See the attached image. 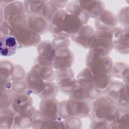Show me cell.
I'll list each match as a JSON object with an SVG mask.
<instances>
[{
    "mask_svg": "<svg viewBox=\"0 0 129 129\" xmlns=\"http://www.w3.org/2000/svg\"><path fill=\"white\" fill-rule=\"evenodd\" d=\"M23 27L11 28L10 35L14 36L19 45L23 46H32L37 44L39 40V35L36 32L30 30L22 29Z\"/></svg>",
    "mask_w": 129,
    "mask_h": 129,
    "instance_id": "cell-1",
    "label": "cell"
},
{
    "mask_svg": "<svg viewBox=\"0 0 129 129\" xmlns=\"http://www.w3.org/2000/svg\"><path fill=\"white\" fill-rule=\"evenodd\" d=\"M1 19L9 22L14 18L22 15L25 12L24 7L21 2H15L7 4L6 6L0 5Z\"/></svg>",
    "mask_w": 129,
    "mask_h": 129,
    "instance_id": "cell-2",
    "label": "cell"
},
{
    "mask_svg": "<svg viewBox=\"0 0 129 129\" xmlns=\"http://www.w3.org/2000/svg\"><path fill=\"white\" fill-rule=\"evenodd\" d=\"M18 42L16 38L12 35L0 37V53L2 56H10L17 51Z\"/></svg>",
    "mask_w": 129,
    "mask_h": 129,
    "instance_id": "cell-3",
    "label": "cell"
},
{
    "mask_svg": "<svg viewBox=\"0 0 129 129\" xmlns=\"http://www.w3.org/2000/svg\"><path fill=\"white\" fill-rule=\"evenodd\" d=\"M31 98L22 92L14 93L12 95L11 103L12 110L18 113L24 111L31 104Z\"/></svg>",
    "mask_w": 129,
    "mask_h": 129,
    "instance_id": "cell-4",
    "label": "cell"
},
{
    "mask_svg": "<svg viewBox=\"0 0 129 129\" xmlns=\"http://www.w3.org/2000/svg\"><path fill=\"white\" fill-rule=\"evenodd\" d=\"M81 7L92 18L100 15L104 10V4L101 1H77Z\"/></svg>",
    "mask_w": 129,
    "mask_h": 129,
    "instance_id": "cell-5",
    "label": "cell"
},
{
    "mask_svg": "<svg viewBox=\"0 0 129 129\" xmlns=\"http://www.w3.org/2000/svg\"><path fill=\"white\" fill-rule=\"evenodd\" d=\"M83 24L78 17L67 14L63 21L62 29L67 33H73L77 32L81 28Z\"/></svg>",
    "mask_w": 129,
    "mask_h": 129,
    "instance_id": "cell-6",
    "label": "cell"
},
{
    "mask_svg": "<svg viewBox=\"0 0 129 129\" xmlns=\"http://www.w3.org/2000/svg\"><path fill=\"white\" fill-rule=\"evenodd\" d=\"M27 18V27L36 33H44L47 28V23L45 19L35 15H29Z\"/></svg>",
    "mask_w": 129,
    "mask_h": 129,
    "instance_id": "cell-7",
    "label": "cell"
},
{
    "mask_svg": "<svg viewBox=\"0 0 129 129\" xmlns=\"http://www.w3.org/2000/svg\"><path fill=\"white\" fill-rule=\"evenodd\" d=\"M111 100L106 98L102 97L97 99L94 103V113L97 116L101 117H106V114L112 108V104Z\"/></svg>",
    "mask_w": 129,
    "mask_h": 129,
    "instance_id": "cell-8",
    "label": "cell"
},
{
    "mask_svg": "<svg viewBox=\"0 0 129 129\" xmlns=\"http://www.w3.org/2000/svg\"><path fill=\"white\" fill-rule=\"evenodd\" d=\"M26 82L28 87L35 93L40 92L45 85L41 78L34 71L28 75Z\"/></svg>",
    "mask_w": 129,
    "mask_h": 129,
    "instance_id": "cell-9",
    "label": "cell"
},
{
    "mask_svg": "<svg viewBox=\"0 0 129 129\" xmlns=\"http://www.w3.org/2000/svg\"><path fill=\"white\" fill-rule=\"evenodd\" d=\"M54 66L55 68L69 67L72 62L71 53L69 50H61L55 56Z\"/></svg>",
    "mask_w": 129,
    "mask_h": 129,
    "instance_id": "cell-10",
    "label": "cell"
},
{
    "mask_svg": "<svg viewBox=\"0 0 129 129\" xmlns=\"http://www.w3.org/2000/svg\"><path fill=\"white\" fill-rule=\"evenodd\" d=\"M70 14L78 17L83 23H85L88 21V15L86 12L81 7L77 1L72 2L68 4L67 8Z\"/></svg>",
    "mask_w": 129,
    "mask_h": 129,
    "instance_id": "cell-11",
    "label": "cell"
},
{
    "mask_svg": "<svg viewBox=\"0 0 129 129\" xmlns=\"http://www.w3.org/2000/svg\"><path fill=\"white\" fill-rule=\"evenodd\" d=\"M14 111L10 109L6 108L0 110V125L1 128L10 127L15 119Z\"/></svg>",
    "mask_w": 129,
    "mask_h": 129,
    "instance_id": "cell-12",
    "label": "cell"
},
{
    "mask_svg": "<svg viewBox=\"0 0 129 129\" xmlns=\"http://www.w3.org/2000/svg\"><path fill=\"white\" fill-rule=\"evenodd\" d=\"M41 109L42 110V113L44 115L53 117L56 115L57 111V103L56 101L52 99L46 100L43 101L41 104Z\"/></svg>",
    "mask_w": 129,
    "mask_h": 129,
    "instance_id": "cell-13",
    "label": "cell"
},
{
    "mask_svg": "<svg viewBox=\"0 0 129 129\" xmlns=\"http://www.w3.org/2000/svg\"><path fill=\"white\" fill-rule=\"evenodd\" d=\"M13 69V66L10 62L4 60L1 61L0 69L1 82L11 80L10 79V77L11 76Z\"/></svg>",
    "mask_w": 129,
    "mask_h": 129,
    "instance_id": "cell-14",
    "label": "cell"
},
{
    "mask_svg": "<svg viewBox=\"0 0 129 129\" xmlns=\"http://www.w3.org/2000/svg\"><path fill=\"white\" fill-rule=\"evenodd\" d=\"M45 2L25 1L24 2L25 10L29 14H41L43 6Z\"/></svg>",
    "mask_w": 129,
    "mask_h": 129,
    "instance_id": "cell-15",
    "label": "cell"
},
{
    "mask_svg": "<svg viewBox=\"0 0 129 129\" xmlns=\"http://www.w3.org/2000/svg\"><path fill=\"white\" fill-rule=\"evenodd\" d=\"M11 92L1 90L0 99V110L8 108L11 103L12 95Z\"/></svg>",
    "mask_w": 129,
    "mask_h": 129,
    "instance_id": "cell-16",
    "label": "cell"
},
{
    "mask_svg": "<svg viewBox=\"0 0 129 129\" xmlns=\"http://www.w3.org/2000/svg\"><path fill=\"white\" fill-rule=\"evenodd\" d=\"M44 89V90L41 95V97L44 98L53 96L57 93V88L54 84L48 83L45 84Z\"/></svg>",
    "mask_w": 129,
    "mask_h": 129,
    "instance_id": "cell-17",
    "label": "cell"
},
{
    "mask_svg": "<svg viewBox=\"0 0 129 129\" xmlns=\"http://www.w3.org/2000/svg\"><path fill=\"white\" fill-rule=\"evenodd\" d=\"M11 27L8 23L5 20L1 19L0 21V36L10 35Z\"/></svg>",
    "mask_w": 129,
    "mask_h": 129,
    "instance_id": "cell-18",
    "label": "cell"
},
{
    "mask_svg": "<svg viewBox=\"0 0 129 129\" xmlns=\"http://www.w3.org/2000/svg\"><path fill=\"white\" fill-rule=\"evenodd\" d=\"M57 8H63L68 3V1H50Z\"/></svg>",
    "mask_w": 129,
    "mask_h": 129,
    "instance_id": "cell-19",
    "label": "cell"
}]
</instances>
